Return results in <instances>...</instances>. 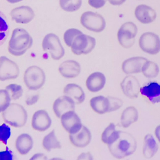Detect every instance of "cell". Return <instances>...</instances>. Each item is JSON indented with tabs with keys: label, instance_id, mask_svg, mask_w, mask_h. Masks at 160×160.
<instances>
[{
	"label": "cell",
	"instance_id": "cell-43",
	"mask_svg": "<svg viewBox=\"0 0 160 160\" xmlns=\"http://www.w3.org/2000/svg\"><path fill=\"white\" fill-rule=\"evenodd\" d=\"M154 134L155 136L156 137V138L158 139V141L160 142V125L158 126L154 131Z\"/></svg>",
	"mask_w": 160,
	"mask_h": 160
},
{
	"label": "cell",
	"instance_id": "cell-7",
	"mask_svg": "<svg viewBox=\"0 0 160 160\" xmlns=\"http://www.w3.org/2000/svg\"><path fill=\"white\" fill-rule=\"evenodd\" d=\"M96 45L94 38L81 34L76 36L71 46L72 52L76 55L87 54L91 52Z\"/></svg>",
	"mask_w": 160,
	"mask_h": 160
},
{
	"label": "cell",
	"instance_id": "cell-35",
	"mask_svg": "<svg viewBox=\"0 0 160 160\" xmlns=\"http://www.w3.org/2000/svg\"><path fill=\"white\" fill-rule=\"evenodd\" d=\"M11 136V128L5 123L0 125V141L7 144L8 139Z\"/></svg>",
	"mask_w": 160,
	"mask_h": 160
},
{
	"label": "cell",
	"instance_id": "cell-14",
	"mask_svg": "<svg viewBox=\"0 0 160 160\" xmlns=\"http://www.w3.org/2000/svg\"><path fill=\"white\" fill-rule=\"evenodd\" d=\"M51 125V119L45 110H38L32 118V128L36 131L43 132L48 129Z\"/></svg>",
	"mask_w": 160,
	"mask_h": 160
},
{
	"label": "cell",
	"instance_id": "cell-45",
	"mask_svg": "<svg viewBox=\"0 0 160 160\" xmlns=\"http://www.w3.org/2000/svg\"><path fill=\"white\" fill-rule=\"evenodd\" d=\"M49 160H64V159H62L61 158H51Z\"/></svg>",
	"mask_w": 160,
	"mask_h": 160
},
{
	"label": "cell",
	"instance_id": "cell-26",
	"mask_svg": "<svg viewBox=\"0 0 160 160\" xmlns=\"http://www.w3.org/2000/svg\"><path fill=\"white\" fill-rule=\"evenodd\" d=\"M158 150V145L154 138L150 134H146L144 139V144L142 147V154L146 159L152 158Z\"/></svg>",
	"mask_w": 160,
	"mask_h": 160
},
{
	"label": "cell",
	"instance_id": "cell-15",
	"mask_svg": "<svg viewBox=\"0 0 160 160\" xmlns=\"http://www.w3.org/2000/svg\"><path fill=\"white\" fill-rule=\"evenodd\" d=\"M52 109L55 115L60 118L61 116L66 112L74 111L75 103L74 101L65 95L57 98L52 106Z\"/></svg>",
	"mask_w": 160,
	"mask_h": 160
},
{
	"label": "cell",
	"instance_id": "cell-11",
	"mask_svg": "<svg viewBox=\"0 0 160 160\" xmlns=\"http://www.w3.org/2000/svg\"><path fill=\"white\" fill-rule=\"evenodd\" d=\"M60 118L62 126L69 134L76 133L82 126L79 117L74 111L65 112Z\"/></svg>",
	"mask_w": 160,
	"mask_h": 160
},
{
	"label": "cell",
	"instance_id": "cell-16",
	"mask_svg": "<svg viewBox=\"0 0 160 160\" xmlns=\"http://www.w3.org/2000/svg\"><path fill=\"white\" fill-rule=\"evenodd\" d=\"M69 140L71 143L76 148H84L91 142L92 136L90 131L84 126H82L81 129L75 134H69Z\"/></svg>",
	"mask_w": 160,
	"mask_h": 160
},
{
	"label": "cell",
	"instance_id": "cell-21",
	"mask_svg": "<svg viewBox=\"0 0 160 160\" xmlns=\"http://www.w3.org/2000/svg\"><path fill=\"white\" fill-rule=\"evenodd\" d=\"M64 95L71 98L75 104H80L85 100V93L82 88L74 83L68 84L63 90Z\"/></svg>",
	"mask_w": 160,
	"mask_h": 160
},
{
	"label": "cell",
	"instance_id": "cell-9",
	"mask_svg": "<svg viewBox=\"0 0 160 160\" xmlns=\"http://www.w3.org/2000/svg\"><path fill=\"white\" fill-rule=\"evenodd\" d=\"M139 45L144 52L154 55L160 51V38L154 32H146L141 36Z\"/></svg>",
	"mask_w": 160,
	"mask_h": 160
},
{
	"label": "cell",
	"instance_id": "cell-4",
	"mask_svg": "<svg viewBox=\"0 0 160 160\" xmlns=\"http://www.w3.org/2000/svg\"><path fill=\"white\" fill-rule=\"evenodd\" d=\"M24 82L30 90L35 91L40 89L44 84L46 76L44 71L37 66L28 68L24 74Z\"/></svg>",
	"mask_w": 160,
	"mask_h": 160
},
{
	"label": "cell",
	"instance_id": "cell-34",
	"mask_svg": "<svg viewBox=\"0 0 160 160\" xmlns=\"http://www.w3.org/2000/svg\"><path fill=\"white\" fill-rule=\"evenodd\" d=\"M11 98L6 89H0V112L5 111L10 105Z\"/></svg>",
	"mask_w": 160,
	"mask_h": 160
},
{
	"label": "cell",
	"instance_id": "cell-12",
	"mask_svg": "<svg viewBox=\"0 0 160 160\" xmlns=\"http://www.w3.org/2000/svg\"><path fill=\"white\" fill-rule=\"evenodd\" d=\"M121 88L126 97L130 99H135L138 97L141 86L136 77L128 75L121 81Z\"/></svg>",
	"mask_w": 160,
	"mask_h": 160
},
{
	"label": "cell",
	"instance_id": "cell-18",
	"mask_svg": "<svg viewBox=\"0 0 160 160\" xmlns=\"http://www.w3.org/2000/svg\"><path fill=\"white\" fill-rule=\"evenodd\" d=\"M148 59L143 57H132L126 59L122 64V71L128 75L139 73L141 72V68L143 64Z\"/></svg>",
	"mask_w": 160,
	"mask_h": 160
},
{
	"label": "cell",
	"instance_id": "cell-36",
	"mask_svg": "<svg viewBox=\"0 0 160 160\" xmlns=\"http://www.w3.org/2000/svg\"><path fill=\"white\" fill-rule=\"evenodd\" d=\"M108 98L110 103V112L120 109L123 104L122 101L118 98L111 96H108Z\"/></svg>",
	"mask_w": 160,
	"mask_h": 160
},
{
	"label": "cell",
	"instance_id": "cell-5",
	"mask_svg": "<svg viewBox=\"0 0 160 160\" xmlns=\"http://www.w3.org/2000/svg\"><path fill=\"white\" fill-rule=\"evenodd\" d=\"M42 48L44 51L50 54L51 57L54 60L61 59L65 53L59 37L54 33H49L44 37Z\"/></svg>",
	"mask_w": 160,
	"mask_h": 160
},
{
	"label": "cell",
	"instance_id": "cell-38",
	"mask_svg": "<svg viewBox=\"0 0 160 160\" xmlns=\"http://www.w3.org/2000/svg\"><path fill=\"white\" fill-rule=\"evenodd\" d=\"M107 0H88V4L92 8L99 9L104 6Z\"/></svg>",
	"mask_w": 160,
	"mask_h": 160
},
{
	"label": "cell",
	"instance_id": "cell-41",
	"mask_svg": "<svg viewBox=\"0 0 160 160\" xmlns=\"http://www.w3.org/2000/svg\"><path fill=\"white\" fill-rule=\"evenodd\" d=\"M29 160H48V158L42 153H36L34 154Z\"/></svg>",
	"mask_w": 160,
	"mask_h": 160
},
{
	"label": "cell",
	"instance_id": "cell-40",
	"mask_svg": "<svg viewBox=\"0 0 160 160\" xmlns=\"http://www.w3.org/2000/svg\"><path fill=\"white\" fill-rule=\"evenodd\" d=\"M38 99H39V95L36 94V95H34V96L28 98L26 100V103L28 106L32 105V104L36 103L38 102Z\"/></svg>",
	"mask_w": 160,
	"mask_h": 160
},
{
	"label": "cell",
	"instance_id": "cell-32",
	"mask_svg": "<svg viewBox=\"0 0 160 160\" xmlns=\"http://www.w3.org/2000/svg\"><path fill=\"white\" fill-rule=\"evenodd\" d=\"M5 89L9 93L12 100L18 99L22 95L23 92L22 86L17 84H10L6 87Z\"/></svg>",
	"mask_w": 160,
	"mask_h": 160
},
{
	"label": "cell",
	"instance_id": "cell-22",
	"mask_svg": "<svg viewBox=\"0 0 160 160\" xmlns=\"http://www.w3.org/2000/svg\"><path fill=\"white\" fill-rule=\"evenodd\" d=\"M140 92L152 104L160 102V84L156 82H150L141 88Z\"/></svg>",
	"mask_w": 160,
	"mask_h": 160
},
{
	"label": "cell",
	"instance_id": "cell-25",
	"mask_svg": "<svg viewBox=\"0 0 160 160\" xmlns=\"http://www.w3.org/2000/svg\"><path fill=\"white\" fill-rule=\"evenodd\" d=\"M138 119V111L134 106H129L126 108L121 116V126L127 128L132 124L136 122Z\"/></svg>",
	"mask_w": 160,
	"mask_h": 160
},
{
	"label": "cell",
	"instance_id": "cell-20",
	"mask_svg": "<svg viewBox=\"0 0 160 160\" xmlns=\"http://www.w3.org/2000/svg\"><path fill=\"white\" fill-rule=\"evenodd\" d=\"M106 84V77L100 72H94L91 74L86 81L87 89L92 92L101 91Z\"/></svg>",
	"mask_w": 160,
	"mask_h": 160
},
{
	"label": "cell",
	"instance_id": "cell-28",
	"mask_svg": "<svg viewBox=\"0 0 160 160\" xmlns=\"http://www.w3.org/2000/svg\"><path fill=\"white\" fill-rule=\"evenodd\" d=\"M42 146L47 151H50L54 149L61 148V143L55 135L54 130L51 131L44 137L42 140Z\"/></svg>",
	"mask_w": 160,
	"mask_h": 160
},
{
	"label": "cell",
	"instance_id": "cell-37",
	"mask_svg": "<svg viewBox=\"0 0 160 160\" xmlns=\"http://www.w3.org/2000/svg\"><path fill=\"white\" fill-rule=\"evenodd\" d=\"M0 160H17V158L13 151L6 147L5 151H0Z\"/></svg>",
	"mask_w": 160,
	"mask_h": 160
},
{
	"label": "cell",
	"instance_id": "cell-2",
	"mask_svg": "<svg viewBox=\"0 0 160 160\" xmlns=\"http://www.w3.org/2000/svg\"><path fill=\"white\" fill-rule=\"evenodd\" d=\"M32 37L26 29L15 28L8 43V52L14 56H22L32 46Z\"/></svg>",
	"mask_w": 160,
	"mask_h": 160
},
{
	"label": "cell",
	"instance_id": "cell-1",
	"mask_svg": "<svg viewBox=\"0 0 160 160\" xmlns=\"http://www.w3.org/2000/svg\"><path fill=\"white\" fill-rule=\"evenodd\" d=\"M108 146L112 156L120 159L132 154L136 149L137 142L130 133L120 131L118 138Z\"/></svg>",
	"mask_w": 160,
	"mask_h": 160
},
{
	"label": "cell",
	"instance_id": "cell-17",
	"mask_svg": "<svg viewBox=\"0 0 160 160\" xmlns=\"http://www.w3.org/2000/svg\"><path fill=\"white\" fill-rule=\"evenodd\" d=\"M61 76L67 79L76 78L81 72V66L74 60H67L62 62L58 68Z\"/></svg>",
	"mask_w": 160,
	"mask_h": 160
},
{
	"label": "cell",
	"instance_id": "cell-30",
	"mask_svg": "<svg viewBox=\"0 0 160 160\" xmlns=\"http://www.w3.org/2000/svg\"><path fill=\"white\" fill-rule=\"evenodd\" d=\"M9 35V24L7 17L0 11V46H2Z\"/></svg>",
	"mask_w": 160,
	"mask_h": 160
},
{
	"label": "cell",
	"instance_id": "cell-29",
	"mask_svg": "<svg viewBox=\"0 0 160 160\" xmlns=\"http://www.w3.org/2000/svg\"><path fill=\"white\" fill-rule=\"evenodd\" d=\"M141 72L147 78H154L158 76L159 69L156 63L147 60L142 66Z\"/></svg>",
	"mask_w": 160,
	"mask_h": 160
},
{
	"label": "cell",
	"instance_id": "cell-8",
	"mask_svg": "<svg viewBox=\"0 0 160 160\" xmlns=\"http://www.w3.org/2000/svg\"><path fill=\"white\" fill-rule=\"evenodd\" d=\"M138 32L136 25L132 22L124 23L118 31V39L124 48H129L134 44L135 37Z\"/></svg>",
	"mask_w": 160,
	"mask_h": 160
},
{
	"label": "cell",
	"instance_id": "cell-3",
	"mask_svg": "<svg viewBox=\"0 0 160 160\" xmlns=\"http://www.w3.org/2000/svg\"><path fill=\"white\" fill-rule=\"evenodd\" d=\"M2 118L5 122L15 128H21L25 125L28 114L24 107L17 103H12L2 112Z\"/></svg>",
	"mask_w": 160,
	"mask_h": 160
},
{
	"label": "cell",
	"instance_id": "cell-6",
	"mask_svg": "<svg viewBox=\"0 0 160 160\" xmlns=\"http://www.w3.org/2000/svg\"><path fill=\"white\" fill-rule=\"evenodd\" d=\"M81 23L88 30L95 32L102 31L106 27V21L99 14L92 11H86L81 16Z\"/></svg>",
	"mask_w": 160,
	"mask_h": 160
},
{
	"label": "cell",
	"instance_id": "cell-31",
	"mask_svg": "<svg viewBox=\"0 0 160 160\" xmlns=\"http://www.w3.org/2000/svg\"><path fill=\"white\" fill-rule=\"evenodd\" d=\"M82 0H59L61 8L67 12L78 11L81 6Z\"/></svg>",
	"mask_w": 160,
	"mask_h": 160
},
{
	"label": "cell",
	"instance_id": "cell-13",
	"mask_svg": "<svg viewBox=\"0 0 160 160\" xmlns=\"http://www.w3.org/2000/svg\"><path fill=\"white\" fill-rule=\"evenodd\" d=\"M10 15L12 20L18 24H28L35 16L33 9L28 6H21L12 9Z\"/></svg>",
	"mask_w": 160,
	"mask_h": 160
},
{
	"label": "cell",
	"instance_id": "cell-33",
	"mask_svg": "<svg viewBox=\"0 0 160 160\" xmlns=\"http://www.w3.org/2000/svg\"><path fill=\"white\" fill-rule=\"evenodd\" d=\"M81 34H82V32L79 29L75 28H71L66 30L64 33L63 36V39L65 44L68 47H71L74 38Z\"/></svg>",
	"mask_w": 160,
	"mask_h": 160
},
{
	"label": "cell",
	"instance_id": "cell-24",
	"mask_svg": "<svg viewBox=\"0 0 160 160\" xmlns=\"http://www.w3.org/2000/svg\"><path fill=\"white\" fill-rule=\"evenodd\" d=\"M15 146L18 152L22 155H25L31 150L33 146V140L29 134L23 133L17 138Z\"/></svg>",
	"mask_w": 160,
	"mask_h": 160
},
{
	"label": "cell",
	"instance_id": "cell-39",
	"mask_svg": "<svg viewBox=\"0 0 160 160\" xmlns=\"http://www.w3.org/2000/svg\"><path fill=\"white\" fill-rule=\"evenodd\" d=\"M76 160H94L92 155L89 152H82L78 156Z\"/></svg>",
	"mask_w": 160,
	"mask_h": 160
},
{
	"label": "cell",
	"instance_id": "cell-42",
	"mask_svg": "<svg viewBox=\"0 0 160 160\" xmlns=\"http://www.w3.org/2000/svg\"><path fill=\"white\" fill-rule=\"evenodd\" d=\"M109 3L113 6H119L124 3L126 0H108Z\"/></svg>",
	"mask_w": 160,
	"mask_h": 160
},
{
	"label": "cell",
	"instance_id": "cell-10",
	"mask_svg": "<svg viewBox=\"0 0 160 160\" xmlns=\"http://www.w3.org/2000/svg\"><path fill=\"white\" fill-rule=\"evenodd\" d=\"M19 74L18 64L6 56L0 57V81L14 79Z\"/></svg>",
	"mask_w": 160,
	"mask_h": 160
},
{
	"label": "cell",
	"instance_id": "cell-44",
	"mask_svg": "<svg viewBox=\"0 0 160 160\" xmlns=\"http://www.w3.org/2000/svg\"><path fill=\"white\" fill-rule=\"evenodd\" d=\"M9 3H11V4H14V3H17V2H21L22 1V0H6Z\"/></svg>",
	"mask_w": 160,
	"mask_h": 160
},
{
	"label": "cell",
	"instance_id": "cell-19",
	"mask_svg": "<svg viewBox=\"0 0 160 160\" xmlns=\"http://www.w3.org/2000/svg\"><path fill=\"white\" fill-rule=\"evenodd\" d=\"M136 19L142 24H149L156 18V12L154 9L146 4L138 5L134 11Z\"/></svg>",
	"mask_w": 160,
	"mask_h": 160
},
{
	"label": "cell",
	"instance_id": "cell-27",
	"mask_svg": "<svg viewBox=\"0 0 160 160\" xmlns=\"http://www.w3.org/2000/svg\"><path fill=\"white\" fill-rule=\"evenodd\" d=\"M120 131L116 129V126L111 122L101 134V141L103 143L108 145L112 144L119 136Z\"/></svg>",
	"mask_w": 160,
	"mask_h": 160
},
{
	"label": "cell",
	"instance_id": "cell-23",
	"mask_svg": "<svg viewBox=\"0 0 160 160\" xmlns=\"http://www.w3.org/2000/svg\"><path fill=\"white\" fill-rule=\"evenodd\" d=\"M92 109L99 114L110 112V103L108 97L98 96L92 98L89 101Z\"/></svg>",
	"mask_w": 160,
	"mask_h": 160
}]
</instances>
